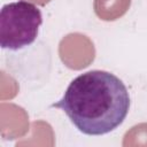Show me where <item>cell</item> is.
I'll list each match as a JSON object with an SVG mask.
<instances>
[{"mask_svg": "<svg viewBox=\"0 0 147 147\" xmlns=\"http://www.w3.org/2000/svg\"><path fill=\"white\" fill-rule=\"evenodd\" d=\"M42 23L41 11L28 1L5 5L0 11V45L17 51L32 44Z\"/></svg>", "mask_w": 147, "mask_h": 147, "instance_id": "2", "label": "cell"}, {"mask_svg": "<svg viewBox=\"0 0 147 147\" xmlns=\"http://www.w3.org/2000/svg\"><path fill=\"white\" fill-rule=\"evenodd\" d=\"M30 1H33V2H36V3H38V5H45V3H47L49 0H30Z\"/></svg>", "mask_w": 147, "mask_h": 147, "instance_id": "5", "label": "cell"}, {"mask_svg": "<svg viewBox=\"0 0 147 147\" xmlns=\"http://www.w3.org/2000/svg\"><path fill=\"white\" fill-rule=\"evenodd\" d=\"M52 107L62 109L80 132L101 136L123 123L129 113L130 95L118 77L92 70L76 77Z\"/></svg>", "mask_w": 147, "mask_h": 147, "instance_id": "1", "label": "cell"}, {"mask_svg": "<svg viewBox=\"0 0 147 147\" xmlns=\"http://www.w3.org/2000/svg\"><path fill=\"white\" fill-rule=\"evenodd\" d=\"M131 0H94V11L103 21H115L123 16Z\"/></svg>", "mask_w": 147, "mask_h": 147, "instance_id": "4", "label": "cell"}, {"mask_svg": "<svg viewBox=\"0 0 147 147\" xmlns=\"http://www.w3.org/2000/svg\"><path fill=\"white\" fill-rule=\"evenodd\" d=\"M74 52L78 54L82 68L88 65V63L93 61V57H94L93 44L85 36H82L78 33L69 34L61 41L60 44L61 59Z\"/></svg>", "mask_w": 147, "mask_h": 147, "instance_id": "3", "label": "cell"}]
</instances>
